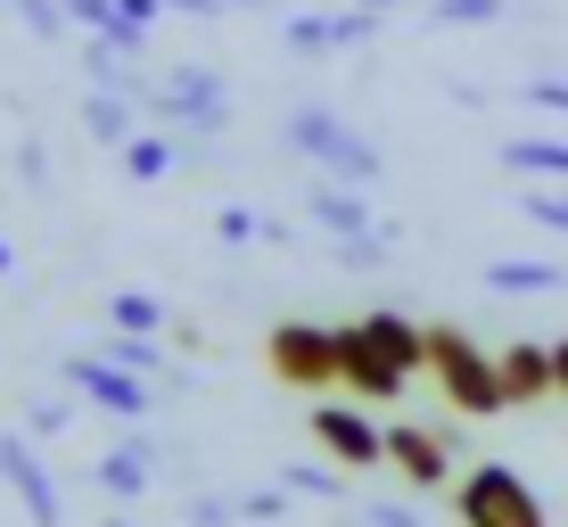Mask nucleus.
I'll return each mask as SVG.
<instances>
[{
  "label": "nucleus",
  "mask_w": 568,
  "mask_h": 527,
  "mask_svg": "<svg viewBox=\"0 0 568 527\" xmlns=\"http://www.w3.org/2000/svg\"><path fill=\"white\" fill-rule=\"evenodd\" d=\"M428 379L445 387V404H454L462 420H495V413H511L503 363L486 355V346L469 338L462 322H428Z\"/></svg>",
  "instance_id": "obj_1"
},
{
  "label": "nucleus",
  "mask_w": 568,
  "mask_h": 527,
  "mask_svg": "<svg viewBox=\"0 0 568 527\" xmlns=\"http://www.w3.org/2000/svg\"><path fill=\"white\" fill-rule=\"evenodd\" d=\"M281 141L297 149V158L313 165V173H329V182H355V190H371L387 173V158H379V141H363L355 124H346L338 108H297L281 124Z\"/></svg>",
  "instance_id": "obj_2"
},
{
  "label": "nucleus",
  "mask_w": 568,
  "mask_h": 527,
  "mask_svg": "<svg viewBox=\"0 0 568 527\" xmlns=\"http://www.w3.org/2000/svg\"><path fill=\"white\" fill-rule=\"evenodd\" d=\"M149 115L165 132H199V141H206V132L231 124V83L214 67H199V58H182V67H165L149 83Z\"/></svg>",
  "instance_id": "obj_3"
},
{
  "label": "nucleus",
  "mask_w": 568,
  "mask_h": 527,
  "mask_svg": "<svg viewBox=\"0 0 568 527\" xmlns=\"http://www.w3.org/2000/svg\"><path fill=\"white\" fill-rule=\"evenodd\" d=\"M454 519L462 527H552L536 503V486H527L511 462H478L462 486H454Z\"/></svg>",
  "instance_id": "obj_4"
},
{
  "label": "nucleus",
  "mask_w": 568,
  "mask_h": 527,
  "mask_svg": "<svg viewBox=\"0 0 568 527\" xmlns=\"http://www.w3.org/2000/svg\"><path fill=\"white\" fill-rule=\"evenodd\" d=\"M264 371L281 387H297V396L338 387V330H322V322H272L264 330Z\"/></svg>",
  "instance_id": "obj_5"
},
{
  "label": "nucleus",
  "mask_w": 568,
  "mask_h": 527,
  "mask_svg": "<svg viewBox=\"0 0 568 527\" xmlns=\"http://www.w3.org/2000/svg\"><path fill=\"white\" fill-rule=\"evenodd\" d=\"M281 42L297 50V58H338V50H363V42H379V9H288V26H281Z\"/></svg>",
  "instance_id": "obj_6"
},
{
  "label": "nucleus",
  "mask_w": 568,
  "mask_h": 527,
  "mask_svg": "<svg viewBox=\"0 0 568 527\" xmlns=\"http://www.w3.org/2000/svg\"><path fill=\"white\" fill-rule=\"evenodd\" d=\"M67 387L83 404H100V413H115V420H149L156 413V387L141 379V371L108 363V355H67Z\"/></svg>",
  "instance_id": "obj_7"
},
{
  "label": "nucleus",
  "mask_w": 568,
  "mask_h": 527,
  "mask_svg": "<svg viewBox=\"0 0 568 527\" xmlns=\"http://www.w3.org/2000/svg\"><path fill=\"white\" fill-rule=\"evenodd\" d=\"M313 445H322L338 470H379V462H387V428L371 420L355 396H346V404H313Z\"/></svg>",
  "instance_id": "obj_8"
},
{
  "label": "nucleus",
  "mask_w": 568,
  "mask_h": 527,
  "mask_svg": "<svg viewBox=\"0 0 568 527\" xmlns=\"http://www.w3.org/2000/svg\"><path fill=\"white\" fill-rule=\"evenodd\" d=\"M338 387H346L355 404H396L404 387H413V371H404V363H387V355L363 338L355 322H338Z\"/></svg>",
  "instance_id": "obj_9"
},
{
  "label": "nucleus",
  "mask_w": 568,
  "mask_h": 527,
  "mask_svg": "<svg viewBox=\"0 0 568 527\" xmlns=\"http://www.w3.org/2000/svg\"><path fill=\"white\" fill-rule=\"evenodd\" d=\"M0 478H9L17 503H26L33 527H58V519H67V503H58V478L42 470V454H33L26 428H0Z\"/></svg>",
  "instance_id": "obj_10"
},
{
  "label": "nucleus",
  "mask_w": 568,
  "mask_h": 527,
  "mask_svg": "<svg viewBox=\"0 0 568 527\" xmlns=\"http://www.w3.org/2000/svg\"><path fill=\"white\" fill-rule=\"evenodd\" d=\"M387 462L404 470V486L437 495V486L454 478V437H445V428H413V420H396V428H387Z\"/></svg>",
  "instance_id": "obj_11"
},
{
  "label": "nucleus",
  "mask_w": 568,
  "mask_h": 527,
  "mask_svg": "<svg viewBox=\"0 0 568 527\" xmlns=\"http://www.w3.org/2000/svg\"><path fill=\"white\" fill-rule=\"evenodd\" d=\"M305 214H313V223L329 231V240H379V231H387V223H371L363 190H355V182H329V173H322V182L305 190Z\"/></svg>",
  "instance_id": "obj_12"
},
{
  "label": "nucleus",
  "mask_w": 568,
  "mask_h": 527,
  "mask_svg": "<svg viewBox=\"0 0 568 527\" xmlns=\"http://www.w3.org/2000/svg\"><path fill=\"white\" fill-rule=\"evenodd\" d=\"M91 478H100V495H108V503H141L149 486H156V445H149V437H124V445H108V454H100V470H91Z\"/></svg>",
  "instance_id": "obj_13"
},
{
  "label": "nucleus",
  "mask_w": 568,
  "mask_h": 527,
  "mask_svg": "<svg viewBox=\"0 0 568 527\" xmlns=\"http://www.w3.org/2000/svg\"><path fill=\"white\" fill-rule=\"evenodd\" d=\"M495 363H503V387H511V404H544V396H560V379H552V346L511 338Z\"/></svg>",
  "instance_id": "obj_14"
},
{
  "label": "nucleus",
  "mask_w": 568,
  "mask_h": 527,
  "mask_svg": "<svg viewBox=\"0 0 568 527\" xmlns=\"http://www.w3.org/2000/svg\"><path fill=\"white\" fill-rule=\"evenodd\" d=\"M371 346H379L387 363H404V371H428V330L420 322H404V314H387V305H371V314L355 322Z\"/></svg>",
  "instance_id": "obj_15"
},
{
  "label": "nucleus",
  "mask_w": 568,
  "mask_h": 527,
  "mask_svg": "<svg viewBox=\"0 0 568 527\" xmlns=\"http://www.w3.org/2000/svg\"><path fill=\"white\" fill-rule=\"evenodd\" d=\"M560 281H568V272L536 264V256H495V264H486V288H495V297H560Z\"/></svg>",
  "instance_id": "obj_16"
},
{
  "label": "nucleus",
  "mask_w": 568,
  "mask_h": 527,
  "mask_svg": "<svg viewBox=\"0 0 568 527\" xmlns=\"http://www.w3.org/2000/svg\"><path fill=\"white\" fill-rule=\"evenodd\" d=\"M83 132L100 149H124L132 132H141V108H132V91H91L83 100Z\"/></svg>",
  "instance_id": "obj_17"
},
{
  "label": "nucleus",
  "mask_w": 568,
  "mask_h": 527,
  "mask_svg": "<svg viewBox=\"0 0 568 527\" xmlns=\"http://www.w3.org/2000/svg\"><path fill=\"white\" fill-rule=\"evenodd\" d=\"M503 165H511V173H552V182H568V132H519V141H503Z\"/></svg>",
  "instance_id": "obj_18"
},
{
  "label": "nucleus",
  "mask_w": 568,
  "mask_h": 527,
  "mask_svg": "<svg viewBox=\"0 0 568 527\" xmlns=\"http://www.w3.org/2000/svg\"><path fill=\"white\" fill-rule=\"evenodd\" d=\"M115 158H124V182H165L182 149H173V132H132V141L115 149Z\"/></svg>",
  "instance_id": "obj_19"
},
{
  "label": "nucleus",
  "mask_w": 568,
  "mask_h": 527,
  "mask_svg": "<svg viewBox=\"0 0 568 527\" xmlns=\"http://www.w3.org/2000/svg\"><path fill=\"white\" fill-rule=\"evenodd\" d=\"M108 330H141V338H165V305L149 288H115L108 297Z\"/></svg>",
  "instance_id": "obj_20"
},
{
  "label": "nucleus",
  "mask_w": 568,
  "mask_h": 527,
  "mask_svg": "<svg viewBox=\"0 0 568 527\" xmlns=\"http://www.w3.org/2000/svg\"><path fill=\"white\" fill-rule=\"evenodd\" d=\"M100 355H108V363H124V371H141V379H149V371L165 363V338H141V330H108V346H100Z\"/></svg>",
  "instance_id": "obj_21"
},
{
  "label": "nucleus",
  "mask_w": 568,
  "mask_h": 527,
  "mask_svg": "<svg viewBox=\"0 0 568 527\" xmlns=\"http://www.w3.org/2000/svg\"><path fill=\"white\" fill-rule=\"evenodd\" d=\"M511 0H428V26H503Z\"/></svg>",
  "instance_id": "obj_22"
},
{
  "label": "nucleus",
  "mask_w": 568,
  "mask_h": 527,
  "mask_svg": "<svg viewBox=\"0 0 568 527\" xmlns=\"http://www.w3.org/2000/svg\"><path fill=\"white\" fill-rule=\"evenodd\" d=\"M17 17H26L42 42H74V17H67V0H9Z\"/></svg>",
  "instance_id": "obj_23"
},
{
  "label": "nucleus",
  "mask_w": 568,
  "mask_h": 527,
  "mask_svg": "<svg viewBox=\"0 0 568 527\" xmlns=\"http://www.w3.org/2000/svg\"><path fill=\"white\" fill-rule=\"evenodd\" d=\"M519 214H527L536 231H560V240H568V182H552V190H527Z\"/></svg>",
  "instance_id": "obj_24"
},
{
  "label": "nucleus",
  "mask_w": 568,
  "mask_h": 527,
  "mask_svg": "<svg viewBox=\"0 0 568 527\" xmlns=\"http://www.w3.org/2000/svg\"><path fill=\"white\" fill-rule=\"evenodd\" d=\"M281 486H288V495L329 503V495H338V470H322V462H288V470H281Z\"/></svg>",
  "instance_id": "obj_25"
},
{
  "label": "nucleus",
  "mask_w": 568,
  "mask_h": 527,
  "mask_svg": "<svg viewBox=\"0 0 568 527\" xmlns=\"http://www.w3.org/2000/svg\"><path fill=\"white\" fill-rule=\"evenodd\" d=\"M67 420H74V404H67V396L26 404V437H67Z\"/></svg>",
  "instance_id": "obj_26"
},
{
  "label": "nucleus",
  "mask_w": 568,
  "mask_h": 527,
  "mask_svg": "<svg viewBox=\"0 0 568 527\" xmlns=\"http://www.w3.org/2000/svg\"><path fill=\"white\" fill-rule=\"evenodd\" d=\"M214 240H223V247H247V240H264V223H256L247 206H223V214H214Z\"/></svg>",
  "instance_id": "obj_27"
},
{
  "label": "nucleus",
  "mask_w": 568,
  "mask_h": 527,
  "mask_svg": "<svg viewBox=\"0 0 568 527\" xmlns=\"http://www.w3.org/2000/svg\"><path fill=\"white\" fill-rule=\"evenodd\" d=\"M281 511H288V486H264V495H240V519H247V527H272Z\"/></svg>",
  "instance_id": "obj_28"
},
{
  "label": "nucleus",
  "mask_w": 568,
  "mask_h": 527,
  "mask_svg": "<svg viewBox=\"0 0 568 527\" xmlns=\"http://www.w3.org/2000/svg\"><path fill=\"white\" fill-rule=\"evenodd\" d=\"M190 527H240V495H199L190 503Z\"/></svg>",
  "instance_id": "obj_29"
},
{
  "label": "nucleus",
  "mask_w": 568,
  "mask_h": 527,
  "mask_svg": "<svg viewBox=\"0 0 568 527\" xmlns=\"http://www.w3.org/2000/svg\"><path fill=\"white\" fill-rule=\"evenodd\" d=\"M527 108H552V115H568V74H536V83H527Z\"/></svg>",
  "instance_id": "obj_30"
},
{
  "label": "nucleus",
  "mask_w": 568,
  "mask_h": 527,
  "mask_svg": "<svg viewBox=\"0 0 568 527\" xmlns=\"http://www.w3.org/2000/svg\"><path fill=\"white\" fill-rule=\"evenodd\" d=\"M363 527H428V519L404 511V503H363Z\"/></svg>",
  "instance_id": "obj_31"
},
{
  "label": "nucleus",
  "mask_w": 568,
  "mask_h": 527,
  "mask_svg": "<svg viewBox=\"0 0 568 527\" xmlns=\"http://www.w3.org/2000/svg\"><path fill=\"white\" fill-rule=\"evenodd\" d=\"M17 173L42 190V182H50V149H42V141H17Z\"/></svg>",
  "instance_id": "obj_32"
},
{
  "label": "nucleus",
  "mask_w": 568,
  "mask_h": 527,
  "mask_svg": "<svg viewBox=\"0 0 568 527\" xmlns=\"http://www.w3.org/2000/svg\"><path fill=\"white\" fill-rule=\"evenodd\" d=\"M355 9H379V17H396V9H428V0H355Z\"/></svg>",
  "instance_id": "obj_33"
},
{
  "label": "nucleus",
  "mask_w": 568,
  "mask_h": 527,
  "mask_svg": "<svg viewBox=\"0 0 568 527\" xmlns=\"http://www.w3.org/2000/svg\"><path fill=\"white\" fill-rule=\"evenodd\" d=\"M552 379H560V396H568V338L552 346Z\"/></svg>",
  "instance_id": "obj_34"
},
{
  "label": "nucleus",
  "mask_w": 568,
  "mask_h": 527,
  "mask_svg": "<svg viewBox=\"0 0 568 527\" xmlns=\"http://www.w3.org/2000/svg\"><path fill=\"white\" fill-rule=\"evenodd\" d=\"M9 264H17V256H9V240H0V272H9Z\"/></svg>",
  "instance_id": "obj_35"
},
{
  "label": "nucleus",
  "mask_w": 568,
  "mask_h": 527,
  "mask_svg": "<svg viewBox=\"0 0 568 527\" xmlns=\"http://www.w3.org/2000/svg\"><path fill=\"white\" fill-rule=\"evenodd\" d=\"M100 527H132V519H100Z\"/></svg>",
  "instance_id": "obj_36"
}]
</instances>
